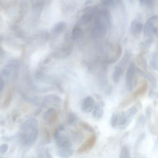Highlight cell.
I'll list each match as a JSON object with an SVG mask.
<instances>
[{"label": "cell", "mask_w": 158, "mask_h": 158, "mask_svg": "<svg viewBox=\"0 0 158 158\" xmlns=\"http://www.w3.org/2000/svg\"><path fill=\"white\" fill-rule=\"evenodd\" d=\"M61 130H57L54 134V138L57 148L72 147V144L69 139L61 134Z\"/></svg>", "instance_id": "1"}, {"label": "cell", "mask_w": 158, "mask_h": 158, "mask_svg": "<svg viewBox=\"0 0 158 158\" xmlns=\"http://www.w3.org/2000/svg\"><path fill=\"white\" fill-rule=\"evenodd\" d=\"M95 19V24L92 30V33L94 37L98 38L104 36L106 34L107 28L99 19L98 17L97 16Z\"/></svg>", "instance_id": "2"}, {"label": "cell", "mask_w": 158, "mask_h": 158, "mask_svg": "<svg viewBox=\"0 0 158 158\" xmlns=\"http://www.w3.org/2000/svg\"><path fill=\"white\" fill-rule=\"evenodd\" d=\"M97 137L95 134L92 135L77 150L78 154H84L94 147L96 143Z\"/></svg>", "instance_id": "3"}, {"label": "cell", "mask_w": 158, "mask_h": 158, "mask_svg": "<svg viewBox=\"0 0 158 158\" xmlns=\"http://www.w3.org/2000/svg\"><path fill=\"white\" fill-rule=\"evenodd\" d=\"M158 25V21L153 18L148 19L143 28L144 34L146 36H149L153 33H156L158 32V29L156 25Z\"/></svg>", "instance_id": "4"}, {"label": "cell", "mask_w": 158, "mask_h": 158, "mask_svg": "<svg viewBox=\"0 0 158 158\" xmlns=\"http://www.w3.org/2000/svg\"><path fill=\"white\" fill-rule=\"evenodd\" d=\"M94 99L92 96H87L83 99L82 102L81 109L84 113H90L94 109Z\"/></svg>", "instance_id": "5"}, {"label": "cell", "mask_w": 158, "mask_h": 158, "mask_svg": "<svg viewBox=\"0 0 158 158\" xmlns=\"http://www.w3.org/2000/svg\"><path fill=\"white\" fill-rule=\"evenodd\" d=\"M136 68L134 64H131L127 70L126 75V83L127 88L129 90H131L134 79L135 74Z\"/></svg>", "instance_id": "6"}, {"label": "cell", "mask_w": 158, "mask_h": 158, "mask_svg": "<svg viewBox=\"0 0 158 158\" xmlns=\"http://www.w3.org/2000/svg\"><path fill=\"white\" fill-rule=\"evenodd\" d=\"M44 102L46 105L58 107L61 105L62 100L61 98L56 95L49 94L45 96Z\"/></svg>", "instance_id": "7"}, {"label": "cell", "mask_w": 158, "mask_h": 158, "mask_svg": "<svg viewBox=\"0 0 158 158\" xmlns=\"http://www.w3.org/2000/svg\"><path fill=\"white\" fill-rule=\"evenodd\" d=\"M98 17L106 25L107 29L111 26V16L110 12L107 9H103L98 13Z\"/></svg>", "instance_id": "8"}, {"label": "cell", "mask_w": 158, "mask_h": 158, "mask_svg": "<svg viewBox=\"0 0 158 158\" xmlns=\"http://www.w3.org/2000/svg\"><path fill=\"white\" fill-rule=\"evenodd\" d=\"M105 104L103 101H101L97 104L93 109V116L97 120L101 119L104 113Z\"/></svg>", "instance_id": "9"}, {"label": "cell", "mask_w": 158, "mask_h": 158, "mask_svg": "<svg viewBox=\"0 0 158 158\" xmlns=\"http://www.w3.org/2000/svg\"><path fill=\"white\" fill-rule=\"evenodd\" d=\"M57 115L56 110L53 108H51L45 112L43 116L44 121L48 124L53 123L57 118Z\"/></svg>", "instance_id": "10"}, {"label": "cell", "mask_w": 158, "mask_h": 158, "mask_svg": "<svg viewBox=\"0 0 158 158\" xmlns=\"http://www.w3.org/2000/svg\"><path fill=\"white\" fill-rule=\"evenodd\" d=\"M72 50L69 47H64L56 50L53 53L52 56L56 58H64L71 54Z\"/></svg>", "instance_id": "11"}, {"label": "cell", "mask_w": 158, "mask_h": 158, "mask_svg": "<svg viewBox=\"0 0 158 158\" xmlns=\"http://www.w3.org/2000/svg\"><path fill=\"white\" fill-rule=\"evenodd\" d=\"M57 155L59 157L67 158L73 156L74 150L72 147L57 148Z\"/></svg>", "instance_id": "12"}, {"label": "cell", "mask_w": 158, "mask_h": 158, "mask_svg": "<svg viewBox=\"0 0 158 158\" xmlns=\"http://www.w3.org/2000/svg\"><path fill=\"white\" fill-rule=\"evenodd\" d=\"M143 29V26L141 22L137 21H134L132 22L131 27L132 33L134 36H139Z\"/></svg>", "instance_id": "13"}, {"label": "cell", "mask_w": 158, "mask_h": 158, "mask_svg": "<svg viewBox=\"0 0 158 158\" xmlns=\"http://www.w3.org/2000/svg\"><path fill=\"white\" fill-rule=\"evenodd\" d=\"M67 25L66 23L64 21H60V22H57L54 26L53 28V32L55 33H61L63 32L66 28Z\"/></svg>", "instance_id": "14"}, {"label": "cell", "mask_w": 158, "mask_h": 158, "mask_svg": "<svg viewBox=\"0 0 158 158\" xmlns=\"http://www.w3.org/2000/svg\"><path fill=\"white\" fill-rule=\"evenodd\" d=\"M93 14L92 13H86L83 15L80 18V22L82 25H85L92 21Z\"/></svg>", "instance_id": "15"}, {"label": "cell", "mask_w": 158, "mask_h": 158, "mask_svg": "<svg viewBox=\"0 0 158 158\" xmlns=\"http://www.w3.org/2000/svg\"><path fill=\"white\" fill-rule=\"evenodd\" d=\"M123 73V69L120 67L117 66L114 70L113 75V79L115 83H118Z\"/></svg>", "instance_id": "16"}, {"label": "cell", "mask_w": 158, "mask_h": 158, "mask_svg": "<svg viewBox=\"0 0 158 158\" xmlns=\"http://www.w3.org/2000/svg\"><path fill=\"white\" fill-rule=\"evenodd\" d=\"M82 29L81 28H74L72 32V39L73 40H77L81 36Z\"/></svg>", "instance_id": "17"}, {"label": "cell", "mask_w": 158, "mask_h": 158, "mask_svg": "<svg viewBox=\"0 0 158 158\" xmlns=\"http://www.w3.org/2000/svg\"><path fill=\"white\" fill-rule=\"evenodd\" d=\"M38 155L39 156V157L40 158H50L52 157L49 149H46V148L40 149L39 151Z\"/></svg>", "instance_id": "18"}, {"label": "cell", "mask_w": 158, "mask_h": 158, "mask_svg": "<svg viewBox=\"0 0 158 158\" xmlns=\"http://www.w3.org/2000/svg\"><path fill=\"white\" fill-rule=\"evenodd\" d=\"M102 4L107 6H113L117 4L120 3L121 0H101Z\"/></svg>", "instance_id": "19"}, {"label": "cell", "mask_w": 158, "mask_h": 158, "mask_svg": "<svg viewBox=\"0 0 158 158\" xmlns=\"http://www.w3.org/2000/svg\"><path fill=\"white\" fill-rule=\"evenodd\" d=\"M80 125L82 128L84 129L85 130L89 132L94 133V128L90 124H88L86 122H81L80 123Z\"/></svg>", "instance_id": "20"}, {"label": "cell", "mask_w": 158, "mask_h": 158, "mask_svg": "<svg viewBox=\"0 0 158 158\" xmlns=\"http://www.w3.org/2000/svg\"><path fill=\"white\" fill-rule=\"evenodd\" d=\"M129 118L127 116L126 113L123 112L120 116L119 120V125H123L127 122V120Z\"/></svg>", "instance_id": "21"}, {"label": "cell", "mask_w": 158, "mask_h": 158, "mask_svg": "<svg viewBox=\"0 0 158 158\" xmlns=\"http://www.w3.org/2000/svg\"><path fill=\"white\" fill-rule=\"evenodd\" d=\"M77 118L75 113L73 112H70L69 115L68 122L69 124L71 125V124H74L77 121Z\"/></svg>", "instance_id": "22"}, {"label": "cell", "mask_w": 158, "mask_h": 158, "mask_svg": "<svg viewBox=\"0 0 158 158\" xmlns=\"http://www.w3.org/2000/svg\"><path fill=\"white\" fill-rule=\"evenodd\" d=\"M118 122V117L117 114H113L110 119V125L113 128H115L117 126Z\"/></svg>", "instance_id": "23"}, {"label": "cell", "mask_w": 158, "mask_h": 158, "mask_svg": "<svg viewBox=\"0 0 158 158\" xmlns=\"http://www.w3.org/2000/svg\"><path fill=\"white\" fill-rule=\"evenodd\" d=\"M120 157L121 158H128L130 157L129 150L126 147H124L121 151Z\"/></svg>", "instance_id": "24"}, {"label": "cell", "mask_w": 158, "mask_h": 158, "mask_svg": "<svg viewBox=\"0 0 158 158\" xmlns=\"http://www.w3.org/2000/svg\"><path fill=\"white\" fill-rule=\"evenodd\" d=\"M136 112V109L135 107H132L131 109L128 110V111L126 112L127 116L128 117L130 118V117L134 116Z\"/></svg>", "instance_id": "25"}, {"label": "cell", "mask_w": 158, "mask_h": 158, "mask_svg": "<svg viewBox=\"0 0 158 158\" xmlns=\"http://www.w3.org/2000/svg\"><path fill=\"white\" fill-rule=\"evenodd\" d=\"M139 1L142 4L149 6L154 4L155 0H139Z\"/></svg>", "instance_id": "26"}, {"label": "cell", "mask_w": 158, "mask_h": 158, "mask_svg": "<svg viewBox=\"0 0 158 158\" xmlns=\"http://www.w3.org/2000/svg\"><path fill=\"white\" fill-rule=\"evenodd\" d=\"M8 146L7 144H3L0 146V154L5 153L8 149Z\"/></svg>", "instance_id": "27"}, {"label": "cell", "mask_w": 158, "mask_h": 158, "mask_svg": "<svg viewBox=\"0 0 158 158\" xmlns=\"http://www.w3.org/2000/svg\"><path fill=\"white\" fill-rule=\"evenodd\" d=\"M94 2V0H87L85 2V5H88L92 4Z\"/></svg>", "instance_id": "28"}, {"label": "cell", "mask_w": 158, "mask_h": 158, "mask_svg": "<svg viewBox=\"0 0 158 158\" xmlns=\"http://www.w3.org/2000/svg\"><path fill=\"white\" fill-rule=\"evenodd\" d=\"M4 83L3 82L2 80V79L0 78V92L2 90L3 88Z\"/></svg>", "instance_id": "29"}]
</instances>
